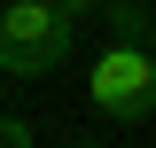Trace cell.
Here are the masks:
<instances>
[{
    "mask_svg": "<svg viewBox=\"0 0 156 148\" xmlns=\"http://www.w3.org/2000/svg\"><path fill=\"white\" fill-rule=\"evenodd\" d=\"M101 16H109V39H101V55L86 62V101H94V117H109V125H148L156 117V62L148 47H140V8L133 0H101Z\"/></svg>",
    "mask_w": 156,
    "mask_h": 148,
    "instance_id": "6da1fadb",
    "label": "cell"
},
{
    "mask_svg": "<svg viewBox=\"0 0 156 148\" xmlns=\"http://www.w3.org/2000/svg\"><path fill=\"white\" fill-rule=\"evenodd\" d=\"M70 23L47 8V0H8L0 8V78L8 86H31V78H55L70 62Z\"/></svg>",
    "mask_w": 156,
    "mask_h": 148,
    "instance_id": "7a4b0ae2",
    "label": "cell"
},
{
    "mask_svg": "<svg viewBox=\"0 0 156 148\" xmlns=\"http://www.w3.org/2000/svg\"><path fill=\"white\" fill-rule=\"evenodd\" d=\"M47 8H55V16L70 23V31H78V23H86V16H94V8H101V0H47Z\"/></svg>",
    "mask_w": 156,
    "mask_h": 148,
    "instance_id": "3957f363",
    "label": "cell"
},
{
    "mask_svg": "<svg viewBox=\"0 0 156 148\" xmlns=\"http://www.w3.org/2000/svg\"><path fill=\"white\" fill-rule=\"evenodd\" d=\"M0 148H31V125H23V117H8V109H0Z\"/></svg>",
    "mask_w": 156,
    "mask_h": 148,
    "instance_id": "277c9868",
    "label": "cell"
},
{
    "mask_svg": "<svg viewBox=\"0 0 156 148\" xmlns=\"http://www.w3.org/2000/svg\"><path fill=\"white\" fill-rule=\"evenodd\" d=\"M140 47H148V62H156V16H148V23H140Z\"/></svg>",
    "mask_w": 156,
    "mask_h": 148,
    "instance_id": "5b68a950",
    "label": "cell"
},
{
    "mask_svg": "<svg viewBox=\"0 0 156 148\" xmlns=\"http://www.w3.org/2000/svg\"><path fill=\"white\" fill-rule=\"evenodd\" d=\"M70 148H101V140H70Z\"/></svg>",
    "mask_w": 156,
    "mask_h": 148,
    "instance_id": "8992f818",
    "label": "cell"
}]
</instances>
